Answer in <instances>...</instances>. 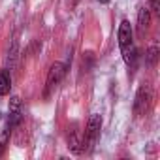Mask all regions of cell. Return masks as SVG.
I'll return each instance as SVG.
<instances>
[{"mask_svg": "<svg viewBox=\"0 0 160 160\" xmlns=\"http://www.w3.org/2000/svg\"><path fill=\"white\" fill-rule=\"evenodd\" d=\"M119 47L122 53V58L126 62V66L134 68L136 60H138V51L134 45V32H132V25L124 19L119 25Z\"/></svg>", "mask_w": 160, "mask_h": 160, "instance_id": "cell-1", "label": "cell"}, {"mask_svg": "<svg viewBox=\"0 0 160 160\" xmlns=\"http://www.w3.org/2000/svg\"><path fill=\"white\" fill-rule=\"evenodd\" d=\"M100 128H102V119H100V115H92V117L89 119V124H87V130H85V139H83V143H81L85 151H92V147L98 143Z\"/></svg>", "mask_w": 160, "mask_h": 160, "instance_id": "cell-2", "label": "cell"}, {"mask_svg": "<svg viewBox=\"0 0 160 160\" xmlns=\"http://www.w3.org/2000/svg\"><path fill=\"white\" fill-rule=\"evenodd\" d=\"M151 100H152V92H151V87L149 85H141L138 94H136V100H134V113L139 117V115H145V111L149 109L151 106Z\"/></svg>", "mask_w": 160, "mask_h": 160, "instance_id": "cell-3", "label": "cell"}, {"mask_svg": "<svg viewBox=\"0 0 160 160\" xmlns=\"http://www.w3.org/2000/svg\"><path fill=\"white\" fill-rule=\"evenodd\" d=\"M23 121V106H21V98L13 96L10 100V117H8V128L13 130L21 124Z\"/></svg>", "mask_w": 160, "mask_h": 160, "instance_id": "cell-4", "label": "cell"}, {"mask_svg": "<svg viewBox=\"0 0 160 160\" xmlns=\"http://www.w3.org/2000/svg\"><path fill=\"white\" fill-rule=\"evenodd\" d=\"M66 73V66L62 62H55L51 68H49V73H47V92L53 91L60 81H62V77Z\"/></svg>", "mask_w": 160, "mask_h": 160, "instance_id": "cell-5", "label": "cell"}, {"mask_svg": "<svg viewBox=\"0 0 160 160\" xmlns=\"http://www.w3.org/2000/svg\"><path fill=\"white\" fill-rule=\"evenodd\" d=\"M149 25H151V12H149V8H139V12H138V34L145 36V32L149 30Z\"/></svg>", "mask_w": 160, "mask_h": 160, "instance_id": "cell-6", "label": "cell"}, {"mask_svg": "<svg viewBox=\"0 0 160 160\" xmlns=\"http://www.w3.org/2000/svg\"><path fill=\"white\" fill-rule=\"evenodd\" d=\"M12 89V75L8 70H0V96L10 94Z\"/></svg>", "mask_w": 160, "mask_h": 160, "instance_id": "cell-7", "label": "cell"}, {"mask_svg": "<svg viewBox=\"0 0 160 160\" xmlns=\"http://www.w3.org/2000/svg\"><path fill=\"white\" fill-rule=\"evenodd\" d=\"M68 147H70V151L75 152V154H79V152L83 151V147H81V139L77 138V130H72V132L68 134Z\"/></svg>", "mask_w": 160, "mask_h": 160, "instance_id": "cell-8", "label": "cell"}, {"mask_svg": "<svg viewBox=\"0 0 160 160\" xmlns=\"http://www.w3.org/2000/svg\"><path fill=\"white\" fill-rule=\"evenodd\" d=\"M10 128L6 126V128H2L0 130V156L4 154V151H6V147H8V143H10Z\"/></svg>", "mask_w": 160, "mask_h": 160, "instance_id": "cell-9", "label": "cell"}, {"mask_svg": "<svg viewBox=\"0 0 160 160\" xmlns=\"http://www.w3.org/2000/svg\"><path fill=\"white\" fill-rule=\"evenodd\" d=\"M156 58H158V45L152 43V45L149 47V51H147V62H149V64H154Z\"/></svg>", "mask_w": 160, "mask_h": 160, "instance_id": "cell-10", "label": "cell"}, {"mask_svg": "<svg viewBox=\"0 0 160 160\" xmlns=\"http://www.w3.org/2000/svg\"><path fill=\"white\" fill-rule=\"evenodd\" d=\"M151 10L156 15H160V0H151Z\"/></svg>", "mask_w": 160, "mask_h": 160, "instance_id": "cell-11", "label": "cell"}, {"mask_svg": "<svg viewBox=\"0 0 160 160\" xmlns=\"http://www.w3.org/2000/svg\"><path fill=\"white\" fill-rule=\"evenodd\" d=\"M98 2H102V4H108V2H109V0H98Z\"/></svg>", "mask_w": 160, "mask_h": 160, "instance_id": "cell-12", "label": "cell"}, {"mask_svg": "<svg viewBox=\"0 0 160 160\" xmlns=\"http://www.w3.org/2000/svg\"><path fill=\"white\" fill-rule=\"evenodd\" d=\"M0 115H2V113H0Z\"/></svg>", "mask_w": 160, "mask_h": 160, "instance_id": "cell-13", "label": "cell"}]
</instances>
